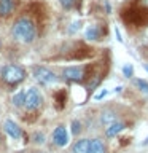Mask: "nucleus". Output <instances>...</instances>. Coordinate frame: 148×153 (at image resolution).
Here are the masks:
<instances>
[{"mask_svg": "<svg viewBox=\"0 0 148 153\" xmlns=\"http://www.w3.org/2000/svg\"><path fill=\"white\" fill-rule=\"evenodd\" d=\"M11 37L14 42L22 43V45L32 43L37 38V27L33 24V21L26 16L18 18L11 26Z\"/></svg>", "mask_w": 148, "mask_h": 153, "instance_id": "nucleus-1", "label": "nucleus"}, {"mask_svg": "<svg viewBox=\"0 0 148 153\" xmlns=\"http://www.w3.org/2000/svg\"><path fill=\"white\" fill-rule=\"evenodd\" d=\"M27 72L22 65L18 64H5L0 67V78L7 85H19L26 80Z\"/></svg>", "mask_w": 148, "mask_h": 153, "instance_id": "nucleus-2", "label": "nucleus"}, {"mask_svg": "<svg viewBox=\"0 0 148 153\" xmlns=\"http://www.w3.org/2000/svg\"><path fill=\"white\" fill-rule=\"evenodd\" d=\"M32 75L38 83L46 85V86L56 85L57 81H59V76H57L51 69H48V67H45V65H35L32 69Z\"/></svg>", "mask_w": 148, "mask_h": 153, "instance_id": "nucleus-3", "label": "nucleus"}, {"mask_svg": "<svg viewBox=\"0 0 148 153\" xmlns=\"http://www.w3.org/2000/svg\"><path fill=\"white\" fill-rule=\"evenodd\" d=\"M43 105V94L41 91L32 86L26 91V102H24V107H26L29 112H35Z\"/></svg>", "mask_w": 148, "mask_h": 153, "instance_id": "nucleus-4", "label": "nucleus"}, {"mask_svg": "<svg viewBox=\"0 0 148 153\" xmlns=\"http://www.w3.org/2000/svg\"><path fill=\"white\" fill-rule=\"evenodd\" d=\"M62 78L67 81H83L86 78V67L84 65H70L62 70Z\"/></svg>", "mask_w": 148, "mask_h": 153, "instance_id": "nucleus-5", "label": "nucleus"}, {"mask_svg": "<svg viewBox=\"0 0 148 153\" xmlns=\"http://www.w3.org/2000/svg\"><path fill=\"white\" fill-rule=\"evenodd\" d=\"M53 142H54L56 147H65L69 143V132H67V128L64 124H59V126L54 128L53 131Z\"/></svg>", "mask_w": 148, "mask_h": 153, "instance_id": "nucleus-6", "label": "nucleus"}, {"mask_svg": "<svg viewBox=\"0 0 148 153\" xmlns=\"http://www.w3.org/2000/svg\"><path fill=\"white\" fill-rule=\"evenodd\" d=\"M3 131L7 132L11 139H14V140H19V139L22 137V129H21V126H19L16 121H14V120H5Z\"/></svg>", "mask_w": 148, "mask_h": 153, "instance_id": "nucleus-7", "label": "nucleus"}, {"mask_svg": "<svg viewBox=\"0 0 148 153\" xmlns=\"http://www.w3.org/2000/svg\"><path fill=\"white\" fill-rule=\"evenodd\" d=\"M14 8H16L14 0H0V18L11 16Z\"/></svg>", "mask_w": 148, "mask_h": 153, "instance_id": "nucleus-8", "label": "nucleus"}, {"mask_svg": "<svg viewBox=\"0 0 148 153\" xmlns=\"http://www.w3.org/2000/svg\"><path fill=\"white\" fill-rule=\"evenodd\" d=\"M89 140L91 139H78L72 143L70 153H89Z\"/></svg>", "mask_w": 148, "mask_h": 153, "instance_id": "nucleus-9", "label": "nucleus"}, {"mask_svg": "<svg viewBox=\"0 0 148 153\" xmlns=\"http://www.w3.org/2000/svg\"><path fill=\"white\" fill-rule=\"evenodd\" d=\"M89 153H107V145L102 139L95 137L89 140Z\"/></svg>", "mask_w": 148, "mask_h": 153, "instance_id": "nucleus-10", "label": "nucleus"}, {"mask_svg": "<svg viewBox=\"0 0 148 153\" xmlns=\"http://www.w3.org/2000/svg\"><path fill=\"white\" fill-rule=\"evenodd\" d=\"M118 121V115L113 112V110H104L102 115H100V123H102V126H110V124H113V123H116Z\"/></svg>", "mask_w": 148, "mask_h": 153, "instance_id": "nucleus-11", "label": "nucleus"}, {"mask_svg": "<svg viewBox=\"0 0 148 153\" xmlns=\"http://www.w3.org/2000/svg\"><path fill=\"white\" fill-rule=\"evenodd\" d=\"M124 129H126V124L123 121H116V123H113V124H110V126L105 128V136L108 139H112L115 136H118L121 131H124Z\"/></svg>", "mask_w": 148, "mask_h": 153, "instance_id": "nucleus-12", "label": "nucleus"}, {"mask_svg": "<svg viewBox=\"0 0 148 153\" xmlns=\"http://www.w3.org/2000/svg\"><path fill=\"white\" fill-rule=\"evenodd\" d=\"M84 37L88 40H99L100 38V30L97 26H89L88 29L84 30Z\"/></svg>", "mask_w": 148, "mask_h": 153, "instance_id": "nucleus-13", "label": "nucleus"}, {"mask_svg": "<svg viewBox=\"0 0 148 153\" xmlns=\"http://www.w3.org/2000/svg\"><path fill=\"white\" fill-rule=\"evenodd\" d=\"M11 102H13L14 107H18V108L24 107V102H26V91H18V93L13 96Z\"/></svg>", "mask_w": 148, "mask_h": 153, "instance_id": "nucleus-14", "label": "nucleus"}, {"mask_svg": "<svg viewBox=\"0 0 148 153\" xmlns=\"http://www.w3.org/2000/svg\"><path fill=\"white\" fill-rule=\"evenodd\" d=\"M132 83H134V86H135L138 91H142L143 94H148V81H147V80L134 78V80H132Z\"/></svg>", "mask_w": 148, "mask_h": 153, "instance_id": "nucleus-15", "label": "nucleus"}, {"mask_svg": "<svg viewBox=\"0 0 148 153\" xmlns=\"http://www.w3.org/2000/svg\"><path fill=\"white\" fill-rule=\"evenodd\" d=\"M32 142L35 143V145H43L45 143V134L43 132H33V136H32Z\"/></svg>", "mask_w": 148, "mask_h": 153, "instance_id": "nucleus-16", "label": "nucleus"}, {"mask_svg": "<svg viewBox=\"0 0 148 153\" xmlns=\"http://www.w3.org/2000/svg\"><path fill=\"white\" fill-rule=\"evenodd\" d=\"M80 132H81V123L78 120H73V121H72V134H73V136H78Z\"/></svg>", "mask_w": 148, "mask_h": 153, "instance_id": "nucleus-17", "label": "nucleus"}, {"mask_svg": "<svg viewBox=\"0 0 148 153\" xmlns=\"http://www.w3.org/2000/svg\"><path fill=\"white\" fill-rule=\"evenodd\" d=\"M132 72H134V69H132L131 64L123 65V75L126 76V78H131V76H132Z\"/></svg>", "mask_w": 148, "mask_h": 153, "instance_id": "nucleus-18", "label": "nucleus"}, {"mask_svg": "<svg viewBox=\"0 0 148 153\" xmlns=\"http://www.w3.org/2000/svg\"><path fill=\"white\" fill-rule=\"evenodd\" d=\"M59 2L62 3V7H65V8H70L72 5L75 3V0H59Z\"/></svg>", "mask_w": 148, "mask_h": 153, "instance_id": "nucleus-19", "label": "nucleus"}, {"mask_svg": "<svg viewBox=\"0 0 148 153\" xmlns=\"http://www.w3.org/2000/svg\"><path fill=\"white\" fill-rule=\"evenodd\" d=\"M107 93H108L107 89H102V91H100L99 94H95V96H94V99H95V100H100L102 97H105V96H107Z\"/></svg>", "mask_w": 148, "mask_h": 153, "instance_id": "nucleus-20", "label": "nucleus"}, {"mask_svg": "<svg viewBox=\"0 0 148 153\" xmlns=\"http://www.w3.org/2000/svg\"><path fill=\"white\" fill-rule=\"evenodd\" d=\"M115 32H116V37H118V40L121 42L123 38H121V33H119V29H115Z\"/></svg>", "mask_w": 148, "mask_h": 153, "instance_id": "nucleus-21", "label": "nucleus"}, {"mask_svg": "<svg viewBox=\"0 0 148 153\" xmlns=\"http://www.w3.org/2000/svg\"><path fill=\"white\" fill-rule=\"evenodd\" d=\"M143 69H145V70L148 72V64H143Z\"/></svg>", "mask_w": 148, "mask_h": 153, "instance_id": "nucleus-22", "label": "nucleus"}, {"mask_svg": "<svg viewBox=\"0 0 148 153\" xmlns=\"http://www.w3.org/2000/svg\"><path fill=\"white\" fill-rule=\"evenodd\" d=\"M147 143H148V137L145 139V140H143V145H147Z\"/></svg>", "mask_w": 148, "mask_h": 153, "instance_id": "nucleus-23", "label": "nucleus"}, {"mask_svg": "<svg viewBox=\"0 0 148 153\" xmlns=\"http://www.w3.org/2000/svg\"><path fill=\"white\" fill-rule=\"evenodd\" d=\"M33 153H45V152H41V150H37V152H33Z\"/></svg>", "mask_w": 148, "mask_h": 153, "instance_id": "nucleus-24", "label": "nucleus"}, {"mask_svg": "<svg viewBox=\"0 0 148 153\" xmlns=\"http://www.w3.org/2000/svg\"><path fill=\"white\" fill-rule=\"evenodd\" d=\"M0 142H2V136H0Z\"/></svg>", "mask_w": 148, "mask_h": 153, "instance_id": "nucleus-25", "label": "nucleus"}]
</instances>
